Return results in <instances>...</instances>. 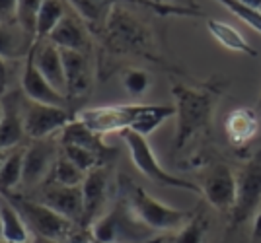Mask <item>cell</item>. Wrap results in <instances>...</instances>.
Listing matches in <instances>:
<instances>
[{
  "mask_svg": "<svg viewBox=\"0 0 261 243\" xmlns=\"http://www.w3.org/2000/svg\"><path fill=\"white\" fill-rule=\"evenodd\" d=\"M228 88V82L211 80L203 82L199 88L181 82L172 84V96L175 100V136L174 150L179 152L199 134H208L213 127V113L220 96Z\"/></svg>",
  "mask_w": 261,
  "mask_h": 243,
  "instance_id": "cell-1",
  "label": "cell"
},
{
  "mask_svg": "<svg viewBox=\"0 0 261 243\" xmlns=\"http://www.w3.org/2000/svg\"><path fill=\"white\" fill-rule=\"evenodd\" d=\"M170 117H175L174 105H150V103L101 105V107L82 109L76 115L78 121L84 123L98 136L130 131L144 138H148Z\"/></svg>",
  "mask_w": 261,
  "mask_h": 243,
  "instance_id": "cell-2",
  "label": "cell"
},
{
  "mask_svg": "<svg viewBox=\"0 0 261 243\" xmlns=\"http://www.w3.org/2000/svg\"><path fill=\"white\" fill-rule=\"evenodd\" d=\"M103 37L111 53L137 55L154 63H162V58L156 55L152 32L123 6L115 4L106 25Z\"/></svg>",
  "mask_w": 261,
  "mask_h": 243,
  "instance_id": "cell-3",
  "label": "cell"
},
{
  "mask_svg": "<svg viewBox=\"0 0 261 243\" xmlns=\"http://www.w3.org/2000/svg\"><path fill=\"white\" fill-rule=\"evenodd\" d=\"M121 191H123V199L129 202L137 218L152 232H175L184 228L195 214L189 210H179L164 204L158 199H154L152 195H148L141 185L130 181L129 177H121Z\"/></svg>",
  "mask_w": 261,
  "mask_h": 243,
  "instance_id": "cell-4",
  "label": "cell"
},
{
  "mask_svg": "<svg viewBox=\"0 0 261 243\" xmlns=\"http://www.w3.org/2000/svg\"><path fill=\"white\" fill-rule=\"evenodd\" d=\"M96 241L101 243H148L156 232L144 226L125 199L117 200L90 228Z\"/></svg>",
  "mask_w": 261,
  "mask_h": 243,
  "instance_id": "cell-5",
  "label": "cell"
},
{
  "mask_svg": "<svg viewBox=\"0 0 261 243\" xmlns=\"http://www.w3.org/2000/svg\"><path fill=\"white\" fill-rule=\"evenodd\" d=\"M121 138H123V142L127 144V148H129L130 162L135 164V167L146 179H150V181L158 183V185H164V187L181 189V191H189V193L201 195V187L197 183L189 181V179H184V177L174 175L166 167L160 166L152 146L148 144V140L144 136L137 133H130V131H125V133H121Z\"/></svg>",
  "mask_w": 261,
  "mask_h": 243,
  "instance_id": "cell-6",
  "label": "cell"
},
{
  "mask_svg": "<svg viewBox=\"0 0 261 243\" xmlns=\"http://www.w3.org/2000/svg\"><path fill=\"white\" fill-rule=\"evenodd\" d=\"M261 206V144L236 171V206L230 212V226L238 228L253 218Z\"/></svg>",
  "mask_w": 261,
  "mask_h": 243,
  "instance_id": "cell-7",
  "label": "cell"
},
{
  "mask_svg": "<svg viewBox=\"0 0 261 243\" xmlns=\"http://www.w3.org/2000/svg\"><path fill=\"white\" fill-rule=\"evenodd\" d=\"M2 195L16 206V210L20 212V216L25 222L28 230H32L35 235L53 239V241H65L66 237L74 232L72 222L63 218L49 206H45L43 202H35L25 197H12L8 193H2Z\"/></svg>",
  "mask_w": 261,
  "mask_h": 243,
  "instance_id": "cell-8",
  "label": "cell"
},
{
  "mask_svg": "<svg viewBox=\"0 0 261 243\" xmlns=\"http://www.w3.org/2000/svg\"><path fill=\"white\" fill-rule=\"evenodd\" d=\"M20 111H22L25 136H30L32 140L53 138L57 133H63V129L66 125H70L76 117L66 107L41 105V103H33L30 100L20 105Z\"/></svg>",
  "mask_w": 261,
  "mask_h": 243,
  "instance_id": "cell-9",
  "label": "cell"
},
{
  "mask_svg": "<svg viewBox=\"0 0 261 243\" xmlns=\"http://www.w3.org/2000/svg\"><path fill=\"white\" fill-rule=\"evenodd\" d=\"M201 195L213 208L232 212L236 206V173L226 164H215L201 181Z\"/></svg>",
  "mask_w": 261,
  "mask_h": 243,
  "instance_id": "cell-10",
  "label": "cell"
},
{
  "mask_svg": "<svg viewBox=\"0 0 261 243\" xmlns=\"http://www.w3.org/2000/svg\"><path fill=\"white\" fill-rule=\"evenodd\" d=\"M61 156V146L53 138L33 140L28 148H23V177L22 185L35 187L43 179H49L57 158Z\"/></svg>",
  "mask_w": 261,
  "mask_h": 243,
  "instance_id": "cell-11",
  "label": "cell"
},
{
  "mask_svg": "<svg viewBox=\"0 0 261 243\" xmlns=\"http://www.w3.org/2000/svg\"><path fill=\"white\" fill-rule=\"evenodd\" d=\"M109 189V171L106 166L90 171L82 183V195H84V216L80 222V228L90 230L99 220V210L103 208L108 199Z\"/></svg>",
  "mask_w": 261,
  "mask_h": 243,
  "instance_id": "cell-12",
  "label": "cell"
},
{
  "mask_svg": "<svg viewBox=\"0 0 261 243\" xmlns=\"http://www.w3.org/2000/svg\"><path fill=\"white\" fill-rule=\"evenodd\" d=\"M66 80V100H82L92 88V60L88 53L61 51Z\"/></svg>",
  "mask_w": 261,
  "mask_h": 243,
  "instance_id": "cell-13",
  "label": "cell"
},
{
  "mask_svg": "<svg viewBox=\"0 0 261 243\" xmlns=\"http://www.w3.org/2000/svg\"><path fill=\"white\" fill-rule=\"evenodd\" d=\"M33 51V49H32ZM22 88L25 98L33 103H41V105H53V107H66L68 109V100L66 96L59 94L57 89L41 76V72L37 70L33 63V55L30 53L23 65L22 74Z\"/></svg>",
  "mask_w": 261,
  "mask_h": 243,
  "instance_id": "cell-14",
  "label": "cell"
},
{
  "mask_svg": "<svg viewBox=\"0 0 261 243\" xmlns=\"http://www.w3.org/2000/svg\"><path fill=\"white\" fill-rule=\"evenodd\" d=\"M47 41H51L61 51H76V53L90 51V32L84 22L72 12V8L66 12V16L55 27V32L49 35Z\"/></svg>",
  "mask_w": 261,
  "mask_h": 243,
  "instance_id": "cell-15",
  "label": "cell"
},
{
  "mask_svg": "<svg viewBox=\"0 0 261 243\" xmlns=\"http://www.w3.org/2000/svg\"><path fill=\"white\" fill-rule=\"evenodd\" d=\"M33 63L41 76L53 86L59 94L66 96V80H65V67H63V55L61 49L55 47L51 41H35V47L32 51Z\"/></svg>",
  "mask_w": 261,
  "mask_h": 243,
  "instance_id": "cell-16",
  "label": "cell"
},
{
  "mask_svg": "<svg viewBox=\"0 0 261 243\" xmlns=\"http://www.w3.org/2000/svg\"><path fill=\"white\" fill-rule=\"evenodd\" d=\"M45 206L55 210L63 218L74 222H82L84 216V195L82 187H61V185H49L41 199Z\"/></svg>",
  "mask_w": 261,
  "mask_h": 243,
  "instance_id": "cell-17",
  "label": "cell"
},
{
  "mask_svg": "<svg viewBox=\"0 0 261 243\" xmlns=\"http://www.w3.org/2000/svg\"><path fill=\"white\" fill-rule=\"evenodd\" d=\"M224 131L234 148L250 144L259 133V115L251 107H238L230 113L224 123Z\"/></svg>",
  "mask_w": 261,
  "mask_h": 243,
  "instance_id": "cell-18",
  "label": "cell"
},
{
  "mask_svg": "<svg viewBox=\"0 0 261 243\" xmlns=\"http://www.w3.org/2000/svg\"><path fill=\"white\" fill-rule=\"evenodd\" d=\"M59 144L61 146H74V148H82V150H90L94 154L101 156L103 160H108V154H111L113 150L103 144L101 136L90 131L82 121H78L74 117V121L70 125H66L63 129V133L59 134Z\"/></svg>",
  "mask_w": 261,
  "mask_h": 243,
  "instance_id": "cell-19",
  "label": "cell"
},
{
  "mask_svg": "<svg viewBox=\"0 0 261 243\" xmlns=\"http://www.w3.org/2000/svg\"><path fill=\"white\" fill-rule=\"evenodd\" d=\"M33 47L35 39L25 34L18 23L0 25V58H28Z\"/></svg>",
  "mask_w": 261,
  "mask_h": 243,
  "instance_id": "cell-20",
  "label": "cell"
},
{
  "mask_svg": "<svg viewBox=\"0 0 261 243\" xmlns=\"http://www.w3.org/2000/svg\"><path fill=\"white\" fill-rule=\"evenodd\" d=\"M68 4H70L72 12L84 22L88 32H94V34L106 32L109 16L115 8L113 2H92V0H74Z\"/></svg>",
  "mask_w": 261,
  "mask_h": 243,
  "instance_id": "cell-21",
  "label": "cell"
},
{
  "mask_svg": "<svg viewBox=\"0 0 261 243\" xmlns=\"http://www.w3.org/2000/svg\"><path fill=\"white\" fill-rule=\"evenodd\" d=\"M207 29L208 34L213 35V39L218 41L224 49L234 51V53H244L248 56H257L259 53L248 43V39L240 34L234 25H230L226 22L220 20H207Z\"/></svg>",
  "mask_w": 261,
  "mask_h": 243,
  "instance_id": "cell-22",
  "label": "cell"
},
{
  "mask_svg": "<svg viewBox=\"0 0 261 243\" xmlns=\"http://www.w3.org/2000/svg\"><path fill=\"white\" fill-rule=\"evenodd\" d=\"M208 230V220L203 212H195L193 218L184 228L170 232V235H154L148 243H205Z\"/></svg>",
  "mask_w": 261,
  "mask_h": 243,
  "instance_id": "cell-23",
  "label": "cell"
},
{
  "mask_svg": "<svg viewBox=\"0 0 261 243\" xmlns=\"http://www.w3.org/2000/svg\"><path fill=\"white\" fill-rule=\"evenodd\" d=\"M0 218H2V241H12V243H28L30 239V232L20 212L16 206L4 195L0 197Z\"/></svg>",
  "mask_w": 261,
  "mask_h": 243,
  "instance_id": "cell-24",
  "label": "cell"
},
{
  "mask_svg": "<svg viewBox=\"0 0 261 243\" xmlns=\"http://www.w3.org/2000/svg\"><path fill=\"white\" fill-rule=\"evenodd\" d=\"M25 136L20 107H6L0 123V150H16Z\"/></svg>",
  "mask_w": 261,
  "mask_h": 243,
  "instance_id": "cell-25",
  "label": "cell"
},
{
  "mask_svg": "<svg viewBox=\"0 0 261 243\" xmlns=\"http://www.w3.org/2000/svg\"><path fill=\"white\" fill-rule=\"evenodd\" d=\"M66 12H68V8L65 6V2L43 0L39 16H37V35H35V41H47L49 35L55 32V27L66 16Z\"/></svg>",
  "mask_w": 261,
  "mask_h": 243,
  "instance_id": "cell-26",
  "label": "cell"
},
{
  "mask_svg": "<svg viewBox=\"0 0 261 243\" xmlns=\"http://www.w3.org/2000/svg\"><path fill=\"white\" fill-rule=\"evenodd\" d=\"M88 173H84L78 166H74L63 152L57 158L53 169L49 173V181L53 185H61V187H82L84 179Z\"/></svg>",
  "mask_w": 261,
  "mask_h": 243,
  "instance_id": "cell-27",
  "label": "cell"
},
{
  "mask_svg": "<svg viewBox=\"0 0 261 243\" xmlns=\"http://www.w3.org/2000/svg\"><path fill=\"white\" fill-rule=\"evenodd\" d=\"M23 177V150H12L8 160L0 169V193H10L12 189L22 185Z\"/></svg>",
  "mask_w": 261,
  "mask_h": 243,
  "instance_id": "cell-28",
  "label": "cell"
},
{
  "mask_svg": "<svg viewBox=\"0 0 261 243\" xmlns=\"http://www.w3.org/2000/svg\"><path fill=\"white\" fill-rule=\"evenodd\" d=\"M121 82H123V88L127 89V94L141 98L152 86V76H150V72H146L142 68H125L121 72Z\"/></svg>",
  "mask_w": 261,
  "mask_h": 243,
  "instance_id": "cell-29",
  "label": "cell"
},
{
  "mask_svg": "<svg viewBox=\"0 0 261 243\" xmlns=\"http://www.w3.org/2000/svg\"><path fill=\"white\" fill-rule=\"evenodd\" d=\"M41 2L43 0H18L16 23L28 35H32L33 39L37 35V16H39V10H41Z\"/></svg>",
  "mask_w": 261,
  "mask_h": 243,
  "instance_id": "cell-30",
  "label": "cell"
},
{
  "mask_svg": "<svg viewBox=\"0 0 261 243\" xmlns=\"http://www.w3.org/2000/svg\"><path fill=\"white\" fill-rule=\"evenodd\" d=\"M220 4L228 12H232L246 25H250L253 32H257L261 35V10L253 8V6H248L244 0H222Z\"/></svg>",
  "mask_w": 261,
  "mask_h": 243,
  "instance_id": "cell-31",
  "label": "cell"
},
{
  "mask_svg": "<svg viewBox=\"0 0 261 243\" xmlns=\"http://www.w3.org/2000/svg\"><path fill=\"white\" fill-rule=\"evenodd\" d=\"M61 152L74 164L78 166L84 173H90V171H94V169H98V167L103 166V158L98 154H94V152H90V150H82V148H74V146H61Z\"/></svg>",
  "mask_w": 261,
  "mask_h": 243,
  "instance_id": "cell-32",
  "label": "cell"
},
{
  "mask_svg": "<svg viewBox=\"0 0 261 243\" xmlns=\"http://www.w3.org/2000/svg\"><path fill=\"white\" fill-rule=\"evenodd\" d=\"M18 0H0V25L16 23Z\"/></svg>",
  "mask_w": 261,
  "mask_h": 243,
  "instance_id": "cell-33",
  "label": "cell"
},
{
  "mask_svg": "<svg viewBox=\"0 0 261 243\" xmlns=\"http://www.w3.org/2000/svg\"><path fill=\"white\" fill-rule=\"evenodd\" d=\"M63 243H94V235H92V230L80 228L78 232L70 233Z\"/></svg>",
  "mask_w": 261,
  "mask_h": 243,
  "instance_id": "cell-34",
  "label": "cell"
},
{
  "mask_svg": "<svg viewBox=\"0 0 261 243\" xmlns=\"http://www.w3.org/2000/svg\"><path fill=\"white\" fill-rule=\"evenodd\" d=\"M251 243H261V206L253 214V222H251Z\"/></svg>",
  "mask_w": 261,
  "mask_h": 243,
  "instance_id": "cell-35",
  "label": "cell"
},
{
  "mask_svg": "<svg viewBox=\"0 0 261 243\" xmlns=\"http://www.w3.org/2000/svg\"><path fill=\"white\" fill-rule=\"evenodd\" d=\"M10 152H12V150H0V169H2V166H4V162L8 160Z\"/></svg>",
  "mask_w": 261,
  "mask_h": 243,
  "instance_id": "cell-36",
  "label": "cell"
},
{
  "mask_svg": "<svg viewBox=\"0 0 261 243\" xmlns=\"http://www.w3.org/2000/svg\"><path fill=\"white\" fill-rule=\"evenodd\" d=\"M4 80H6V72H4V67H2V58H0V92L4 88Z\"/></svg>",
  "mask_w": 261,
  "mask_h": 243,
  "instance_id": "cell-37",
  "label": "cell"
},
{
  "mask_svg": "<svg viewBox=\"0 0 261 243\" xmlns=\"http://www.w3.org/2000/svg\"><path fill=\"white\" fill-rule=\"evenodd\" d=\"M33 243H63V241H53V239H47V237H39V235H35Z\"/></svg>",
  "mask_w": 261,
  "mask_h": 243,
  "instance_id": "cell-38",
  "label": "cell"
},
{
  "mask_svg": "<svg viewBox=\"0 0 261 243\" xmlns=\"http://www.w3.org/2000/svg\"><path fill=\"white\" fill-rule=\"evenodd\" d=\"M4 113H6V107H4V103L0 101V123H2V119H4Z\"/></svg>",
  "mask_w": 261,
  "mask_h": 243,
  "instance_id": "cell-39",
  "label": "cell"
},
{
  "mask_svg": "<svg viewBox=\"0 0 261 243\" xmlns=\"http://www.w3.org/2000/svg\"><path fill=\"white\" fill-rule=\"evenodd\" d=\"M2 233H4V228H2V218H0V241H2Z\"/></svg>",
  "mask_w": 261,
  "mask_h": 243,
  "instance_id": "cell-40",
  "label": "cell"
},
{
  "mask_svg": "<svg viewBox=\"0 0 261 243\" xmlns=\"http://www.w3.org/2000/svg\"><path fill=\"white\" fill-rule=\"evenodd\" d=\"M0 243H12V241H0Z\"/></svg>",
  "mask_w": 261,
  "mask_h": 243,
  "instance_id": "cell-41",
  "label": "cell"
},
{
  "mask_svg": "<svg viewBox=\"0 0 261 243\" xmlns=\"http://www.w3.org/2000/svg\"><path fill=\"white\" fill-rule=\"evenodd\" d=\"M94 243H101V241H96V239H94Z\"/></svg>",
  "mask_w": 261,
  "mask_h": 243,
  "instance_id": "cell-42",
  "label": "cell"
}]
</instances>
